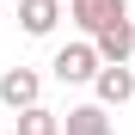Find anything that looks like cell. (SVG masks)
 Masks as SVG:
<instances>
[{
	"label": "cell",
	"instance_id": "obj_1",
	"mask_svg": "<svg viewBox=\"0 0 135 135\" xmlns=\"http://www.w3.org/2000/svg\"><path fill=\"white\" fill-rule=\"evenodd\" d=\"M55 80L61 86H74V80H98V68H104V55H98V43H68V49H55Z\"/></svg>",
	"mask_w": 135,
	"mask_h": 135
},
{
	"label": "cell",
	"instance_id": "obj_2",
	"mask_svg": "<svg viewBox=\"0 0 135 135\" xmlns=\"http://www.w3.org/2000/svg\"><path fill=\"white\" fill-rule=\"evenodd\" d=\"M68 18H74L86 37H98L110 18H123V0H68Z\"/></svg>",
	"mask_w": 135,
	"mask_h": 135
},
{
	"label": "cell",
	"instance_id": "obj_3",
	"mask_svg": "<svg viewBox=\"0 0 135 135\" xmlns=\"http://www.w3.org/2000/svg\"><path fill=\"white\" fill-rule=\"evenodd\" d=\"M37 92H43V80L31 74V68H6V74H0V98H6L12 110H25V104H37Z\"/></svg>",
	"mask_w": 135,
	"mask_h": 135
},
{
	"label": "cell",
	"instance_id": "obj_4",
	"mask_svg": "<svg viewBox=\"0 0 135 135\" xmlns=\"http://www.w3.org/2000/svg\"><path fill=\"white\" fill-rule=\"evenodd\" d=\"M92 86H98V98H104V104H129V98H135V74H129L123 61H104Z\"/></svg>",
	"mask_w": 135,
	"mask_h": 135
},
{
	"label": "cell",
	"instance_id": "obj_5",
	"mask_svg": "<svg viewBox=\"0 0 135 135\" xmlns=\"http://www.w3.org/2000/svg\"><path fill=\"white\" fill-rule=\"evenodd\" d=\"M92 43H98V55H104V61H129V55H135V25H129V18H110Z\"/></svg>",
	"mask_w": 135,
	"mask_h": 135
},
{
	"label": "cell",
	"instance_id": "obj_6",
	"mask_svg": "<svg viewBox=\"0 0 135 135\" xmlns=\"http://www.w3.org/2000/svg\"><path fill=\"white\" fill-rule=\"evenodd\" d=\"M61 18V0H18V25H25L31 37H49Z\"/></svg>",
	"mask_w": 135,
	"mask_h": 135
},
{
	"label": "cell",
	"instance_id": "obj_7",
	"mask_svg": "<svg viewBox=\"0 0 135 135\" xmlns=\"http://www.w3.org/2000/svg\"><path fill=\"white\" fill-rule=\"evenodd\" d=\"M68 135H117V129H110V117H104V98L68 110Z\"/></svg>",
	"mask_w": 135,
	"mask_h": 135
},
{
	"label": "cell",
	"instance_id": "obj_8",
	"mask_svg": "<svg viewBox=\"0 0 135 135\" xmlns=\"http://www.w3.org/2000/svg\"><path fill=\"white\" fill-rule=\"evenodd\" d=\"M18 135H61V117L43 110V104H25L18 110Z\"/></svg>",
	"mask_w": 135,
	"mask_h": 135
}]
</instances>
